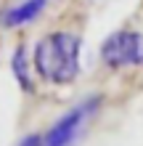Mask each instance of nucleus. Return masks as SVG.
<instances>
[{"label": "nucleus", "mask_w": 143, "mask_h": 146, "mask_svg": "<svg viewBox=\"0 0 143 146\" xmlns=\"http://www.w3.org/2000/svg\"><path fill=\"white\" fill-rule=\"evenodd\" d=\"M35 74L48 85H72L82 72V37L66 29L43 35L32 48Z\"/></svg>", "instance_id": "f257e3e1"}, {"label": "nucleus", "mask_w": 143, "mask_h": 146, "mask_svg": "<svg viewBox=\"0 0 143 146\" xmlns=\"http://www.w3.org/2000/svg\"><path fill=\"white\" fill-rule=\"evenodd\" d=\"M101 106H103V96H88L72 109H66L61 117L43 133L45 146H72L74 141L85 133L90 119L98 117Z\"/></svg>", "instance_id": "f03ea898"}, {"label": "nucleus", "mask_w": 143, "mask_h": 146, "mask_svg": "<svg viewBox=\"0 0 143 146\" xmlns=\"http://www.w3.org/2000/svg\"><path fill=\"white\" fill-rule=\"evenodd\" d=\"M103 66L119 72L130 66H143V35L135 29H117L101 42Z\"/></svg>", "instance_id": "7ed1b4c3"}, {"label": "nucleus", "mask_w": 143, "mask_h": 146, "mask_svg": "<svg viewBox=\"0 0 143 146\" xmlns=\"http://www.w3.org/2000/svg\"><path fill=\"white\" fill-rule=\"evenodd\" d=\"M45 8H48V0H19L13 5H5L0 8V27L5 29L27 27L45 13Z\"/></svg>", "instance_id": "20e7f679"}, {"label": "nucleus", "mask_w": 143, "mask_h": 146, "mask_svg": "<svg viewBox=\"0 0 143 146\" xmlns=\"http://www.w3.org/2000/svg\"><path fill=\"white\" fill-rule=\"evenodd\" d=\"M8 69H11V77L16 80V85L24 90V93H35V61H32L27 45H16L11 58H8Z\"/></svg>", "instance_id": "39448f33"}, {"label": "nucleus", "mask_w": 143, "mask_h": 146, "mask_svg": "<svg viewBox=\"0 0 143 146\" xmlns=\"http://www.w3.org/2000/svg\"><path fill=\"white\" fill-rule=\"evenodd\" d=\"M16 146H45V138H43V133H29V135H24Z\"/></svg>", "instance_id": "423d86ee"}]
</instances>
